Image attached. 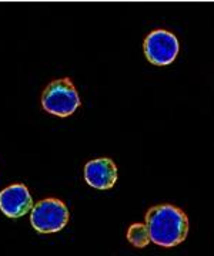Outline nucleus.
<instances>
[{"mask_svg": "<svg viewBox=\"0 0 214 256\" xmlns=\"http://www.w3.org/2000/svg\"><path fill=\"white\" fill-rule=\"evenodd\" d=\"M146 226L150 242L163 248H173L181 244L188 234L187 215L174 205H157L147 210Z\"/></svg>", "mask_w": 214, "mask_h": 256, "instance_id": "obj_1", "label": "nucleus"}, {"mask_svg": "<svg viewBox=\"0 0 214 256\" xmlns=\"http://www.w3.org/2000/svg\"><path fill=\"white\" fill-rule=\"evenodd\" d=\"M42 107L57 117L72 116L80 107V97L72 80L65 77L50 82L43 92Z\"/></svg>", "mask_w": 214, "mask_h": 256, "instance_id": "obj_2", "label": "nucleus"}, {"mask_svg": "<svg viewBox=\"0 0 214 256\" xmlns=\"http://www.w3.org/2000/svg\"><path fill=\"white\" fill-rule=\"evenodd\" d=\"M30 222L32 226L40 234L59 232L69 222V210L63 201L57 198H47L33 206Z\"/></svg>", "mask_w": 214, "mask_h": 256, "instance_id": "obj_3", "label": "nucleus"}, {"mask_svg": "<svg viewBox=\"0 0 214 256\" xmlns=\"http://www.w3.org/2000/svg\"><path fill=\"white\" fill-rule=\"evenodd\" d=\"M144 54L154 66L171 64L180 52V43L176 34L164 28L150 32L144 40Z\"/></svg>", "mask_w": 214, "mask_h": 256, "instance_id": "obj_4", "label": "nucleus"}, {"mask_svg": "<svg viewBox=\"0 0 214 256\" xmlns=\"http://www.w3.org/2000/svg\"><path fill=\"white\" fill-rule=\"evenodd\" d=\"M33 206V198L26 185L13 184L0 191V210L9 218H20Z\"/></svg>", "mask_w": 214, "mask_h": 256, "instance_id": "obj_5", "label": "nucleus"}, {"mask_svg": "<svg viewBox=\"0 0 214 256\" xmlns=\"http://www.w3.org/2000/svg\"><path fill=\"white\" fill-rule=\"evenodd\" d=\"M84 180L96 190H110L117 181V166L110 158H97L84 165Z\"/></svg>", "mask_w": 214, "mask_h": 256, "instance_id": "obj_6", "label": "nucleus"}, {"mask_svg": "<svg viewBox=\"0 0 214 256\" xmlns=\"http://www.w3.org/2000/svg\"><path fill=\"white\" fill-rule=\"evenodd\" d=\"M127 240L130 242L133 246L144 248L150 244V236L147 226L144 224H133L129 226L127 230Z\"/></svg>", "mask_w": 214, "mask_h": 256, "instance_id": "obj_7", "label": "nucleus"}]
</instances>
